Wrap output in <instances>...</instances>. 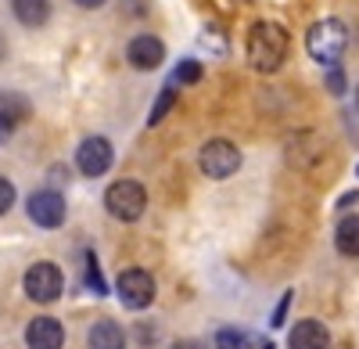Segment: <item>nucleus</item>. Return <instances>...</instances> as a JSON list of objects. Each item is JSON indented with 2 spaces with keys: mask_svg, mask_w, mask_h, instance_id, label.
Returning a JSON list of instances; mask_svg holds the SVG:
<instances>
[{
  "mask_svg": "<svg viewBox=\"0 0 359 349\" xmlns=\"http://www.w3.org/2000/svg\"><path fill=\"white\" fill-rule=\"evenodd\" d=\"M287 58V29L273 18H262L248 33V65L262 76L277 72Z\"/></svg>",
  "mask_w": 359,
  "mask_h": 349,
  "instance_id": "1",
  "label": "nucleus"
},
{
  "mask_svg": "<svg viewBox=\"0 0 359 349\" xmlns=\"http://www.w3.org/2000/svg\"><path fill=\"white\" fill-rule=\"evenodd\" d=\"M345 47H348V29L338 18H320L306 33V51H309L313 62H320L323 69L338 65L345 58Z\"/></svg>",
  "mask_w": 359,
  "mask_h": 349,
  "instance_id": "2",
  "label": "nucleus"
},
{
  "mask_svg": "<svg viewBox=\"0 0 359 349\" xmlns=\"http://www.w3.org/2000/svg\"><path fill=\"white\" fill-rule=\"evenodd\" d=\"M104 209L123 220V223H137L147 209V191L140 180H115L108 191H104Z\"/></svg>",
  "mask_w": 359,
  "mask_h": 349,
  "instance_id": "3",
  "label": "nucleus"
},
{
  "mask_svg": "<svg viewBox=\"0 0 359 349\" xmlns=\"http://www.w3.org/2000/svg\"><path fill=\"white\" fill-rule=\"evenodd\" d=\"M22 288H25V296L40 303V306H50L62 299V288H65V277H62V267L57 263H47V259H40V263H33L25 270L22 277Z\"/></svg>",
  "mask_w": 359,
  "mask_h": 349,
  "instance_id": "4",
  "label": "nucleus"
},
{
  "mask_svg": "<svg viewBox=\"0 0 359 349\" xmlns=\"http://www.w3.org/2000/svg\"><path fill=\"white\" fill-rule=\"evenodd\" d=\"M198 166H201V173L208 180H226V177H233V173L241 169V148L230 144V140H223V137H216V140L201 144Z\"/></svg>",
  "mask_w": 359,
  "mask_h": 349,
  "instance_id": "5",
  "label": "nucleus"
},
{
  "mask_svg": "<svg viewBox=\"0 0 359 349\" xmlns=\"http://www.w3.org/2000/svg\"><path fill=\"white\" fill-rule=\"evenodd\" d=\"M115 296H118V303H123L126 310H147L155 303V296H158V284L144 267H130V270L118 274Z\"/></svg>",
  "mask_w": 359,
  "mask_h": 349,
  "instance_id": "6",
  "label": "nucleus"
},
{
  "mask_svg": "<svg viewBox=\"0 0 359 349\" xmlns=\"http://www.w3.org/2000/svg\"><path fill=\"white\" fill-rule=\"evenodd\" d=\"M25 213H29V220H33L36 227H43V230H57L65 223V198H62V191H54V187H40V191H33L29 195V202H25Z\"/></svg>",
  "mask_w": 359,
  "mask_h": 349,
  "instance_id": "7",
  "label": "nucleus"
},
{
  "mask_svg": "<svg viewBox=\"0 0 359 349\" xmlns=\"http://www.w3.org/2000/svg\"><path fill=\"white\" fill-rule=\"evenodd\" d=\"M111 162H115V152H111V144H108V137H86L79 148H76V169L83 173V177H104V173L111 169Z\"/></svg>",
  "mask_w": 359,
  "mask_h": 349,
  "instance_id": "8",
  "label": "nucleus"
},
{
  "mask_svg": "<svg viewBox=\"0 0 359 349\" xmlns=\"http://www.w3.org/2000/svg\"><path fill=\"white\" fill-rule=\"evenodd\" d=\"M126 62L137 69V72H151L165 62V44L151 33H140L126 44Z\"/></svg>",
  "mask_w": 359,
  "mask_h": 349,
  "instance_id": "9",
  "label": "nucleus"
},
{
  "mask_svg": "<svg viewBox=\"0 0 359 349\" xmlns=\"http://www.w3.org/2000/svg\"><path fill=\"white\" fill-rule=\"evenodd\" d=\"M25 345L29 349H62L65 345V328L54 317H33L25 324Z\"/></svg>",
  "mask_w": 359,
  "mask_h": 349,
  "instance_id": "10",
  "label": "nucleus"
},
{
  "mask_svg": "<svg viewBox=\"0 0 359 349\" xmlns=\"http://www.w3.org/2000/svg\"><path fill=\"white\" fill-rule=\"evenodd\" d=\"M29 115H33V105L25 94H0V144L11 140Z\"/></svg>",
  "mask_w": 359,
  "mask_h": 349,
  "instance_id": "11",
  "label": "nucleus"
},
{
  "mask_svg": "<svg viewBox=\"0 0 359 349\" xmlns=\"http://www.w3.org/2000/svg\"><path fill=\"white\" fill-rule=\"evenodd\" d=\"M327 345H331V335H327V328L320 321H313V317L291 324L287 349H327Z\"/></svg>",
  "mask_w": 359,
  "mask_h": 349,
  "instance_id": "12",
  "label": "nucleus"
},
{
  "mask_svg": "<svg viewBox=\"0 0 359 349\" xmlns=\"http://www.w3.org/2000/svg\"><path fill=\"white\" fill-rule=\"evenodd\" d=\"M86 345L90 349H123L126 345V331L118 328L115 321H94L90 324V331H86Z\"/></svg>",
  "mask_w": 359,
  "mask_h": 349,
  "instance_id": "13",
  "label": "nucleus"
},
{
  "mask_svg": "<svg viewBox=\"0 0 359 349\" xmlns=\"http://www.w3.org/2000/svg\"><path fill=\"white\" fill-rule=\"evenodd\" d=\"M11 15L25 29H40L50 18V0H11Z\"/></svg>",
  "mask_w": 359,
  "mask_h": 349,
  "instance_id": "14",
  "label": "nucleus"
},
{
  "mask_svg": "<svg viewBox=\"0 0 359 349\" xmlns=\"http://www.w3.org/2000/svg\"><path fill=\"white\" fill-rule=\"evenodd\" d=\"M334 249L348 259L359 256V216H341L334 227Z\"/></svg>",
  "mask_w": 359,
  "mask_h": 349,
  "instance_id": "15",
  "label": "nucleus"
},
{
  "mask_svg": "<svg viewBox=\"0 0 359 349\" xmlns=\"http://www.w3.org/2000/svg\"><path fill=\"white\" fill-rule=\"evenodd\" d=\"M176 105V86L169 83V86H162V94H158V101H155V108L147 112V126H158L165 115H169V108Z\"/></svg>",
  "mask_w": 359,
  "mask_h": 349,
  "instance_id": "16",
  "label": "nucleus"
},
{
  "mask_svg": "<svg viewBox=\"0 0 359 349\" xmlns=\"http://www.w3.org/2000/svg\"><path fill=\"white\" fill-rule=\"evenodd\" d=\"M248 345H252V338L241 328H219L216 331V349H248Z\"/></svg>",
  "mask_w": 359,
  "mask_h": 349,
  "instance_id": "17",
  "label": "nucleus"
},
{
  "mask_svg": "<svg viewBox=\"0 0 359 349\" xmlns=\"http://www.w3.org/2000/svg\"><path fill=\"white\" fill-rule=\"evenodd\" d=\"M86 288L94 296H104L108 292V284H104V277H101V267H97V256L94 252H86Z\"/></svg>",
  "mask_w": 359,
  "mask_h": 349,
  "instance_id": "18",
  "label": "nucleus"
},
{
  "mask_svg": "<svg viewBox=\"0 0 359 349\" xmlns=\"http://www.w3.org/2000/svg\"><path fill=\"white\" fill-rule=\"evenodd\" d=\"M198 79H201V62H194V58H184V62L172 69V83L191 86V83H198Z\"/></svg>",
  "mask_w": 359,
  "mask_h": 349,
  "instance_id": "19",
  "label": "nucleus"
},
{
  "mask_svg": "<svg viewBox=\"0 0 359 349\" xmlns=\"http://www.w3.org/2000/svg\"><path fill=\"white\" fill-rule=\"evenodd\" d=\"M327 91H331L334 98H341V94H345V72H341L338 65L327 69Z\"/></svg>",
  "mask_w": 359,
  "mask_h": 349,
  "instance_id": "20",
  "label": "nucleus"
},
{
  "mask_svg": "<svg viewBox=\"0 0 359 349\" xmlns=\"http://www.w3.org/2000/svg\"><path fill=\"white\" fill-rule=\"evenodd\" d=\"M11 206H15V184L8 177H0V216H4Z\"/></svg>",
  "mask_w": 359,
  "mask_h": 349,
  "instance_id": "21",
  "label": "nucleus"
},
{
  "mask_svg": "<svg viewBox=\"0 0 359 349\" xmlns=\"http://www.w3.org/2000/svg\"><path fill=\"white\" fill-rule=\"evenodd\" d=\"M291 299H294V292H284L280 296V303H277V310H273V328H284V317H287V306H291Z\"/></svg>",
  "mask_w": 359,
  "mask_h": 349,
  "instance_id": "22",
  "label": "nucleus"
},
{
  "mask_svg": "<svg viewBox=\"0 0 359 349\" xmlns=\"http://www.w3.org/2000/svg\"><path fill=\"white\" fill-rule=\"evenodd\" d=\"M76 8H83V11H94V8H104L108 0H72Z\"/></svg>",
  "mask_w": 359,
  "mask_h": 349,
  "instance_id": "23",
  "label": "nucleus"
},
{
  "mask_svg": "<svg viewBox=\"0 0 359 349\" xmlns=\"http://www.w3.org/2000/svg\"><path fill=\"white\" fill-rule=\"evenodd\" d=\"M172 349H205V345L194 342V338H180V342H172Z\"/></svg>",
  "mask_w": 359,
  "mask_h": 349,
  "instance_id": "24",
  "label": "nucleus"
},
{
  "mask_svg": "<svg viewBox=\"0 0 359 349\" xmlns=\"http://www.w3.org/2000/svg\"><path fill=\"white\" fill-rule=\"evenodd\" d=\"M4 54H8V44H4V37H0V62H4Z\"/></svg>",
  "mask_w": 359,
  "mask_h": 349,
  "instance_id": "25",
  "label": "nucleus"
},
{
  "mask_svg": "<svg viewBox=\"0 0 359 349\" xmlns=\"http://www.w3.org/2000/svg\"><path fill=\"white\" fill-rule=\"evenodd\" d=\"M262 349H277V345H273V342H266V345H262Z\"/></svg>",
  "mask_w": 359,
  "mask_h": 349,
  "instance_id": "26",
  "label": "nucleus"
},
{
  "mask_svg": "<svg viewBox=\"0 0 359 349\" xmlns=\"http://www.w3.org/2000/svg\"><path fill=\"white\" fill-rule=\"evenodd\" d=\"M355 108H359V86H355Z\"/></svg>",
  "mask_w": 359,
  "mask_h": 349,
  "instance_id": "27",
  "label": "nucleus"
}]
</instances>
